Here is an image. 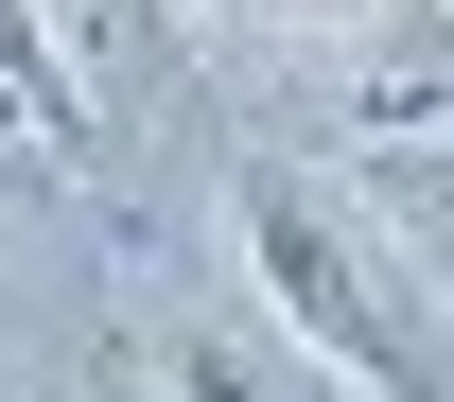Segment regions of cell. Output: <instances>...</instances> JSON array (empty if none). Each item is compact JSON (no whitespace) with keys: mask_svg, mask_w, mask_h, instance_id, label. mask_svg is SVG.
Segmentation results:
<instances>
[{"mask_svg":"<svg viewBox=\"0 0 454 402\" xmlns=\"http://www.w3.org/2000/svg\"><path fill=\"white\" fill-rule=\"evenodd\" d=\"M367 210L419 245V280H454V140H367Z\"/></svg>","mask_w":454,"mask_h":402,"instance_id":"cell-3","label":"cell"},{"mask_svg":"<svg viewBox=\"0 0 454 402\" xmlns=\"http://www.w3.org/2000/svg\"><path fill=\"white\" fill-rule=\"evenodd\" d=\"M106 402H297V385L262 367V333H245V315L140 297V315H106Z\"/></svg>","mask_w":454,"mask_h":402,"instance_id":"cell-2","label":"cell"},{"mask_svg":"<svg viewBox=\"0 0 454 402\" xmlns=\"http://www.w3.org/2000/svg\"><path fill=\"white\" fill-rule=\"evenodd\" d=\"M227 245H245L262 315H280L315 367H349L367 402H454V350L385 297V263H367L349 210L315 193V158H245V175H227Z\"/></svg>","mask_w":454,"mask_h":402,"instance_id":"cell-1","label":"cell"}]
</instances>
